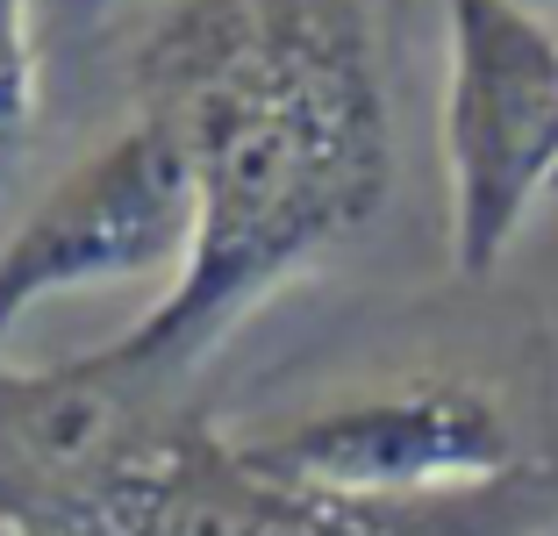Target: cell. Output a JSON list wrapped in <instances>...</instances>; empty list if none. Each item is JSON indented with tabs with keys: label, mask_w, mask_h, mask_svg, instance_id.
<instances>
[{
	"label": "cell",
	"mask_w": 558,
	"mask_h": 536,
	"mask_svg": "<svg viewBox=\"0 0 558 536\" xmlns=\"http://www.w3.org/2000/svg\"><path fill=\"white\" fill-rule=\"evenodd\" d=\"M136 122L194 186L180 279L50 387H158L230 343L395 186V122L359 0H165L136 44Z\"/></svg>",
	"instance_id": "obj_1"
},
{
	"label": "cell",
	"mask_w": 558,
	"mask_h": 536,
	"mask_svg": "<svg viewBox=\"0 0 558 536\" xmlns=\"http://www.w3.org/2000/svg\"><path fill=\"white\" fill-rule=\"evenodd\" d=\"M22 536H544L558 522V465L423 501H344L265 479L208 429L144 437L29 494H0Z\"/></svg>",
	"instance_id": "obj_2"
},
{
	"label": "cell",
	"mask_w": 558,
	"mask_h": 536,
	"mask_svg": "<svg viewBox=\"0 0 558 536\" xmlns=\"http://www.w3.org/2000/svg\"><path fill=\"white\" fill-rule=\"evenodd\" d=\"M444 36L451 258L487 279L558 186V29L530 0H444Z\"/></svg>",
	"instance_id": "obj_3"
},
{
	"label": "cell",
	"mask_w": 558,
	"mask_h": 536,
	"mask_svg": "<svg viewBox=\"0 0 558 536\" xmlns=\"http://www.w3.org/2000/svg\"><path fill=\"white\" fill-rule=\"evenodd\" d=\"M230 451L265 479L344 494V501H423L523 472L509 407L473 379H401V387L344 393L294 423L236 437Z\"/></svg>",
	"instance_id": "obj_4"
},
{
	"label": "cell",
	"mask_w": 558,
	"mask_h": 536,
	"mask_svg": "<svg viewBox=\"0 0 558 536\" xmlns=\"http://www.w3.org/2000/svg\"><path fill=\"white\" fill-rule=\"evenodd\" d=\"M194 244V186L165 130L130 122L100 150H86L0 244V357L44 301L80 287L172 272Z\"/></svg>",
	"instance_id": "obj_5"
},
{
	"label": "cell",
	"mask_w": 558,
	"mask_h": 536,
	"mask_svg": "<svg viewBox=\"0 0 558 536\" xmlns=\"http://www.w3.org/2000/svg\"><path fill=\"white\" fill-rule=\"evenodd\" d=\"M44 58H36V0H0V179L36 144Z\"/></svg>",
	"instance_id": "obj_6"
}]
</instances>
